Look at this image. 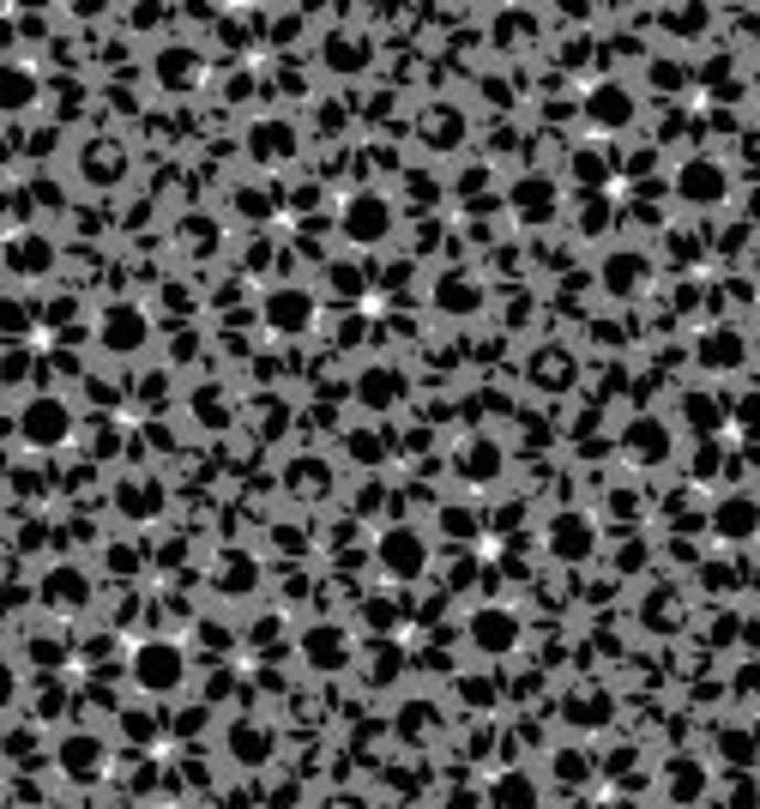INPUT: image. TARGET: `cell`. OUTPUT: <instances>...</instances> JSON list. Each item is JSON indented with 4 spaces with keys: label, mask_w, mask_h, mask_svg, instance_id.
I'll list each match as a JSON object with an SVG mask.
<instances>
[{
    "label": "cell",
    "mask_w": 760,
    "mask_h": 809,
    "mask_svg": "<svg viewBox=\"0 0 760 809\" xmlns=\"http://www.w3.org/2000/svg\"><path fill=\"white\" fill-rule=\"evenodd\" d=\"M133 677H139V689H175L182 683V652L175 647H139L133 652Z\"/></svg>",
    "instance_id": "cell-1"
},
{
    "label": "cell",
    "mask_w": 760,
    "mask_h": 809,
    "mask_svg": "<svg viewBox=\"0 0 760 809\" xmlns=\"http://www.w3.org/2000/svg\"><path fill=\"white\" fill-rule=\"evenodd\" d=\"M67 429H73V423H67V411H61L55 400H36L31 411H24V441H31V447H61V441H67Z\"/></svg>",
    "instance_id": "cell-2"
},
{
    "label": "cell",
    "mask_w": 760,
    "mask_h": 809,
    "mask_svg": "<svg viewBox=\"0 0 760 809\" xmlns=\"http://www.w3.org/2000/svg\"><path fill=\"white\" fill-rule=\"evenodd\" d=\"M36 73L31 67H0V109H31L36 103Z\"/></svg>",
    "instance_id": "cell-3"
},
{
    "label": "cell",
    "mask_w": 760,
    "mask_h": 809,
    "mask_svg": "<svg viewBox=\"0 0 760 809\" xmlns=\"http://www.w3.org/2000/svg\"><path fill=\"white\" fill-rule=\"evenodd\" d=\"M381 556H386V568H393V574H417V562H422V544H417V537H410V532H393V537H386V544H381Z\"/></svg>",
    "instance_id": "cell-4"
},
{
    "label": "cell",
    "mask_w": 760,
    "mask_h": 809,
    "mask_svg": "<svg viewBox=\"0 0 760 809\" xmlns=\"http://www.w3.org/2000/svg\"><path fill=\"white\" fill-rule=\"evenodd\" d=\"M351 236H356V242L386 236V205H381V200H356V205H351Z\"/></svg>",
    "instance_id": "cell-5"
},
{
    "label": "cell",
    "mask_w": 760,
    "mask_h": 809,
    "mask_svg": "<svg viewBox=\"0 0 760 809\" xmlns=\"http://www.w3.org/2000/svg\"><path fill=\"white\" fill-rule=\"evenodd\" d=\"M61 755H67V774H73V779H85V774H103V743H92V737H73Z\"/></svg>",
    "instance_id": "cell-6"
},
{
    "label": "cell",
    "mask_w": 760,
    "mask_h": 809,
    "mask_svg": "<svg viewBox=\"0 0 760 809\" xmlns=\"http://www.w3.org/2000/svg\"><path fill=\"white\" fill-rule=\"evenodd\" d=\"M477 640H483V647H507V640H513V622H507V610H489L483 622H477Z\"/></svg>",
    "instance_id": "cell-7"
},
{
    "label": "cell",
    "mask_w": 760,
    "mask_h": 809,
    "mask_svg": "<svg viewBox=\"0 0 760 809\" xmlns=\"http://www.w3.org/2000/svg\"><path fill=\"white\" fill-rule=\"evenodd\" d=\"M272 320H278L285 332H296V327L308 320V297H278V302H272Z\"/></svg>",
    "instance_id": "cell-8"
},
{
    "label": "cell",
    "mask_w": 760,
    "mask_h": 809,
    "mask_svg": "<svg viewBox=\"0 0 760 809\" xmlns=\"http://www.w3.org/2000/svg\"><path fill=\"white\" fill-rule=\"evenodd\" d=\"M495 798H501V809H532V786H525V779H507Z\"/></svg>",
    "instance_id": "cell-9"
},
{
    "label": "cell",
    "mask_w": 760,
    "mask_h": 809,
    "mask_svg": "<svg viewBox=\"0 0 760 809\" xmlns=\"http://www.w3.org/2000/svg\"><path fill=\"white\" fill-rule=\"evenodd\" d=\"M109 344H133V315H127V308L109 315Z\"/></svg>",
    "instance_id": "cell-10"
}]
</instances>
